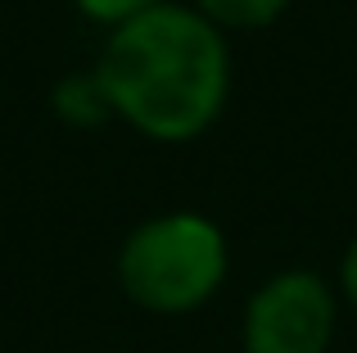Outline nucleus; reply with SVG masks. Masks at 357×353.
<instances>
[{"label": "nucleus", "instance_id": "nucleus-6", "mask_svg": "<svg viewBox=\"0 0 357 353\" xmlns=\"http://www.w3.org/2000/svg\"><path fill=\"white\" fill-rule=\"evenodd\" d=\"M344 285H349V294H353V303H357V240H353L349 258H344Z\"/></svg>", "mask_w": 357, "mask_h": 353}, {"label": "nucleus", "instance_id": "nucleus-2", "mask_svg": "<svg viewBox=\"0 0 357 353\" xmlns=\"http://www.w3.org/2000/svg\"><path fill=\"white\" fill-rule=\"evenodd\" d=\"M118 272L136 303L154 313H185L218 290L227 272V245L208 218L172 213L145 222L127 240Z\"/></svg>", "mask_w": 357, "mask_h": 353}, {"label": "nucleus", "instance_id": "nucleus-3", "mask_svg": "<svg viewBox=\"0 0 357 353\" xmlns=\"http://www.w3.org/2000/svg\"><path fill=\"white\" fill-rule=\"evenodd\" d=\"M331 322L335 303L326 285L307 272H285L253 294L244 340L249 353H321L331 340Z\"/></svg>", "mask_w": 357, "mask_h": 353}, {"label": "nucleus", "instance_id": "nucleus-5", "mask_svg": "<svg viewBox=\"0 0 357 353\" xmlns=\"http://www.w3.org/2000/svg\"><path fill=\"white\" fill-rule=\"evenodd\" d=\"M82 9H86L91 18H100V23H127V18L145 14L149 5H158V0H77Z\"/></svg>", "mask_w": 357, "mask_h": 353}, {"label": "nucleus", "instance_id": "nucleus-4", "mask_svg": "<svg viewBox=\"0 0 357 353\" xmlns=\"http://www.w3.org/2000/svg\"><path fill=\"white\" fill-rule=\"evenodd\" d=\"M289 0H199V14L208 23H231V27H262L285 9Z\"/></svg>", "mask_w": 357, "mask_h": 353}, {"label": "nucleus", "instance_id": "nucleus-1", "mask_svg": "<svg viewBox=\"0 0 357 353\" xmlns=\"http://www.w3.org/2000/svg\"><path fill=\"white\" fill-rule=\"evenodd\" d=\"M227 45L199 9L149 5L118 23L100 63V91L131 127L158 141H185L227 100Z\"/></svg>", "mask_w": 357, "mask_h": 353}]
</instances>
